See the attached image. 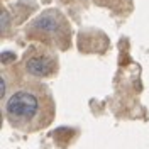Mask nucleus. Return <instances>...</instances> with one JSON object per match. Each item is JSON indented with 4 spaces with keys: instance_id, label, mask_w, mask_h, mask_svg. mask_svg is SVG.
I'll return each mask as SVG.
<instances>
[{
    "instance_id": "f03ea898",
    "label": "nucleus",
    "mask_w": 149,
    "mask_h": 149,
    "mask_svg": "<svg viewBox=\"0 0 149 149\" xmlns=\"http://www.w3.org/2000/svg\"><path fill=\"white\" fill-rule=\"evenodd\" d=\"M26 70L34 76H51L56 70V61L47 54H32L26 59Z\"/></svg>"
},
{
    "instance_id": "7ed1b4c3",
    "label": "nucleus",
    "mask_w": 149,
    "mask_h": 149,
    "mask_svg": "<svg viewBox=\"0 0 149 149\" xmlns=\"http://www.w3.org/2000/svg\"><path fill=\"white\" fill-rule=\"evenodd\" d=\"M34 26L37 29H41V31H44V32H51V34H54V32L59 31V22L56 20V17L53 14H46V15L39 17Z\"/></svg>"
},
{
    "instance_id": "f257e3e1",
    "label": "nucleus",
    "mask_w": 149,
    "mask_h": 149,
    "mask_svg": "<svg viewBox=\"0 0 149 149\" xmlns=\"http://www.w3.org/2000/svg\"><path fill=\"white\" fill-rule=\"evenodd\" d=\"M3 112L12 127L31 132L51 122L54 103L42 88H22L9 97Z\"/></svg>"
},
{
    "instance_id": "20e7f679",
    "label": "nucleus",
    "mask_w": 149,
    "mask_h": 149,
    "mask_svg": "<svg viewBox=\"0 0 149 149\" xmlns=\"http://www.w3.org/2000/svg\"><path fill=\"white\" fill-rule=\"evenodd\" d=\"M0 59H2V63H3V65H7V63H10V61H14V59H15V54H14V53H9V51H3L2 56H0Z\"/></svg>"
}]
</instances>
